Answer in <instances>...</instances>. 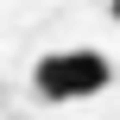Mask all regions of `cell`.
Wrapping results in <instances>:
<instances>
[{"label":"cell","mask_w":120,"mask_h":120,"mask_svg":"<svg viewBox=\"0 0 120 120\" xmlns=\"http://www.w3.org/2000/svg\"><path fill=\"white\" fill-rule=\"evenodd\" d=\"M108 82H114V63H108L101 51H89V44L51 51V57H38V70H32V89H38L44 101H89V95H101Z\"/></svg>","instance_id":"1"},{"label":"cell","mask_w":120,"mask_h":120,"mask_svg":"<svg viewBox=\"0 0 120 120\" xmlns=\"http://www.w3.org/2000/svg\"><path fill=\"white\" fill-rule=\"evenodd\" d=\"M108 13H114V25H120V0H108Z\"/></svg>","instance_id":"2"}]
</instances>
